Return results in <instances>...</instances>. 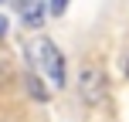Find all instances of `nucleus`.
I'll use <instances>...</instances> for the list:
<instances>
[{"mask_svg": "<svg viewBox=\"0 0 129 122\" xmlns=\"http://www.w3.org/2000/svg\"><path fill=\"white\" fill-rule=\"evenodd\" d=\"M34 51H38V61L48 68V75H51V82L58 85H64V58H61V51L51 44L48 37H41V41H34Z\"/></svg>", "mask_w": 129, "mask_h": 122, "instance_id": "1", "label": "nucleus"}, {"mask_svg": "<svg viewBox=\"0 0 129 122\" xmlns=\"http://www.w3.org/2000/svg\"><path fill=\"white\" fill-rule=\"evenodd\" d=\"M82 98L88 105L105 102V75L99 68H82Z\"/></svg>", "mask_w": 129, "mask_h": 122, "instance_id": "2", "label": "nucleus"}, {"mask_svg": "<svg viewBox=\"0 0 129 122\" xmlns=\"http://www.w3.org/2000/svg\"><path fill=\"white\" fill-rule=\"evenodd\" d=\"M20 14H24L27 27H41V20H44V0H20Z\"/></svg>", "mask_w": 129, "mask_h": 122, "instance_id": "3", "label": "nucleus"}, {"mask_svg": "<svg viewBox=\"0 0 129 122\" xmlns=\"http://www.w3.org/2000/svg\"><path fill=\"white\" fill-rule=\"evenodd\" d=\"M24 82H27V92H31V95L38 98V102H48V88L41 85V78H38V75H27Z\"/></svg>", "mask_w": 129, "mask_h": 122, "instance_id": "4", "label": "nucleus"}, {"mask_svg": "<svg viewBox=\"0 0 129 122\" xmlns=\"http://www.w3.org/2000/svg\"><path fill=\"white\" fill-rule=\"evenodd\" d=\"M64 10H68V0H51V14L54 17H61Z\"/></svg>", "mask_w": 129, "mask_h": 122, "instance_id": "5", "label": "nucleus"}, {"mask_svg": "<svg viewBox=\"0 0 129 122\" xmlns=\"http://www.w3.org/2000/svg\"><path fill=\"white\" fill-rule=\"evenodd\" d=\"M4 34H7V20L0 17V37H4Z\"/></svg>", "mask_w": 129, "mask_h": 122, "instance_id": "6", "label": "nucleus"}, {"mask_svg": "<svg viewBox=\"0 0 129 122\" xmlns=\"http://www.w3.org/2000/svg\"><path fill=\"white\" fill-rule=\"evenodd\" d=\"M126 78H129V61H126Z\"/></svg>", "mask_w": 129, "mask_h": 122, "instance_id": "7", "label": "nucleus"}]
</instances>
